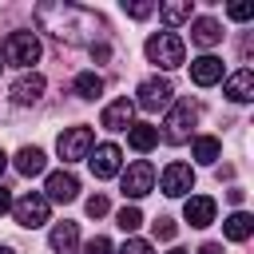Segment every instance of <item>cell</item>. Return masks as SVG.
<instances>
[{"label":"cell","instance_id":"1","mask_svg":"<svg viewBox=\"0 0 254 254\" xmlns=\"http://www.w3.org/2000/svg\"><path fill=\"white\" fill-rule=\"evenodd\" d=\"M36 20H40V28L44 32H52L56 40H64V44H83V40H91L95 32H103V20L95 16V12H87V8H79V4H40L36 8Z\"/></svg>","mask_w":254,"mask_h":254},{"label":"cell","instance_id":"2","mask_svg":"<svg viewBox=\"0 0 254 254\" xmlns=\"http://www.w3.org/2000/svg\"><path fill=\"white\" fill-rule=\"evenodd\" d=\"M194 123H198V103L194 99H175L167 119H163V139L167 143H187Z\"/></svg>","mask_w":254,"mask_h":254},{"label":"cell","instance_id":"3","mask_svg":"<svg viewBox=\"0 0 254 254\" xmlns=\"http://www.w3.org/2000/svg\"><path fill=\"white\" fill-rule=\"evenodd\" d=\"M147 60L159 64L163 71H171V67H183L187 48H183V40H179L175 32H155V36L147 40Z\"/></svg>","mask_w":254,"mask_h":254},{"label":"cell","instance_id":"4","mask_svg":"<svg viewBox=\"0 0 254 254\" xmlns=\"http://www.w3.org/2000/svg\"><path fill=\"white\" fill-rule=\"evenodd\" d=\"M12 214H16V222H20V226L36 230V226H44V222H48L52 202L44 198V190H28V194H20V198L12 202Z\"/></svg>","mask_w":254,"mask_h":254},{"label":"cell","instance_id":"5","mask_svg":"<svg viewBox=\"0 0 254 254\" xmlns=\"http://www.w3.org/2000/svg\"><path fill=\"white\" fill-rule=\"evenodd\" d=\"M139 99H131L135 107H143V111H163V107H171V95H175V87H171V79H163V75H151V79H143L139 83V91H135Z\"/></svg>","mask_w":254,"mask_h":254},{"label":"cell","instance_id":"6","mask_svg":"<svg viewBox=\"0 0 254 254\" xmlns=\"http://www.w3.org/2000/svg\"><path fill=\"white\" fill-rule=\"evenodd\" d=\"M4 60L16 64V67H32L40 60V36L36 32H12L8 44H4Z\"/></svg>","mask_w":254,"mask_h":254},{"label":"cell","instance_id":"7","mask_svg":"<svg viewBox=\"0 0 254 254\" xmlns=\"http://www.w3.org/2000/svg\"><path fill=\"white\" fill-rule=\"evenodd\" d=\"M91 147H95V131H91V127H67V131L60 135V143H56V151H60V159H64V163L87 159V155H91Z\"/></svg>","mask_w":254,"mask_h":254},{"label":"cell","instance_id":"8","mask_svg":"<svg viewBox=\"0 0 254 254\" xmlns=\"http://www.w3.org/2000/svg\"><path fill=\"white\" fill-rule=\"evenodd\" d=\"M155 190V167L147 159H135L127 171H123V194L127 198H143Z\"/></svg>","mask_w":254,"mask_h":254},{"label":"cell","instance_id":"9","mask_svg":"<svg viewBox=\"0 0 254 254\" xmlns=\"http://www.w3.org/2000/svg\"><path fill=\"white\" fill-rule=\"evenodd\" d=\"M159 187H163V194L183 198V194H190V190H194V171H190L187 163H167V167H163V175H159Z\"/></svg>","mask_w":254,"mask_h":254},{"label":"cell","instance_id":"10","mask_svg":"<svg viewBox=\"0 0 254 254\" xmlns=\"http://www.w3.org/2000/svg\"><path fill=\"white\" fill-rule=\"evenodd\" d=\"M87 163H91V175L95 179H115L119 167H123V151L115 143H99V147H91Z\"/></svg>","mask_w":254,"mask_h":254},{"label":"cell","instance_id":"11","mask_svg":"<svg viewBox=\"0 0 254 254\" xmlns=\"http://www.w3.org/2000/svg\"><path fill=\"white\" fill-rule=\"evenodd\" d=\"M79 194V179L71 171H52L48 183H44V198L48 202H71Z\"/></svg>","mask_w":254,"mask_h":254},{"label":"cell","instance_id":"12","mask_svg":"<svg viewBox=\"0 0 254 254\" xmlns=\"http://www.w3.org/2000/svg\"><path fill=\"white\" fill-rule=\"evenodd\" d=\"M40 95H44V75L40 71H28V75H20L12 83V103H20V107L40 103Z\"/></svg>","mask_w":254,"mask_h":254},{"label":"cell","instance_id":"13","mask_svg":"<svg viewBox=\"0 0 254 254\" xmlns=\"http://www.w3.org/2000/svg\"><path fill=\"white\" fill-rule=\"evenodd\" d=\"M131 115H135V103L123 95V99H111V103L103 107L99 123H103L107 131H127V127H131Z\"/></svg>","mask_w":254,"mask_h":254},{"label":"cell","instance_id":"14","mask_svg":"<svg viewBox=\"0 0 254 254\" xmlns=\"http://www.w3.org/2000/svg\"><path fill=\"white\" fill-rule=\"evenodd\" d=\"M190 79H194L198 87H214V83L222 79V60H218V56H198V60H190Z\"/></svg>","mask_w":254,"mask_h":254},{"label":"cell","instance_id":"15","mask_svg":"<svg viewBox=\"0 0 254 254\" xmlns=\"http://www.w3.org/2000/svg\"><path fill=\"white\" fill-rule=\"evenodd\" d=\"M183 218L190 226H210L214 222V198L210 194H190L187 206H183Z\"/></svg>","mask_w":254,"mask_h":254},{"label":"cell","instance_id":"16","mask_svg":"<svg viewBox=\"0 0 254 254\" xmlns=\"http://www.w3.org/2000/svg\"><path fill=\"white\" fill-rule=\"evenodd\" d=\"M75 242H79V226H75V222H67V218H64V222H56V226H52V234H48V246H52L56 254H71V250H75Z\"/></svg>","mask_w":254,"mask_h":254},{"label":"cell","instance_id":"17","mask_svg":"<svg viewBox=\"0 0 254 254\" xmlns=\"http://www.w3.org/2000/svg\"><path fill=\"white\" fill-rule=\"evenodd\" d=\"M190 40H194L198 48H214V44L222 40V24L210 20V16H198V20L190 24Z\"/></svg>","mask_w":254,"mask_h":254},{"label":"cell","instance_id":"18","mask_svg":"<svg viewBox=\"0 0 254 254\" xmlns=\"http://www.w3.org/2000/svg\"><path fill=\"white\" fill-rule=\"evenodd\" d=\"M226 95H230L234 103H246V99H254V71H250V67L234 71V75L226 79Z\"/></svg>","mask_w":254,"mask_h":254},{"label":"cell","instance_id":"19","mask_svg":"<svg viewBox=\"0 0 254 254\" xmlns=\"http://www.w3.org/2000/svg\"><path fill=\"white\" fill-rule=\"evenodd\" d=\"M127 143H131L139 155H147V151L159 143V127H151V123H131V127H127Z\"/></svg>","mask_w":254,"mask_h":254},{"label":"cell","instance_id":"20","mask_svg":"<svg viewBox=\"0 0 254 254\" xmlns=\"http://www.w3.org/2000/svg\"><path fill=\"white\" fill-rule=\"evenodd\" d=\"M44 167H48V159H44L40 147H20V151H16V171H20V175L32 179V175H44Z\"/></svg>","mask_w":254,"mask_h":254},{"label":"cell","instance_id":"21","mask_svg":"<svg viewBox=\"0 0 254 254\" xmlns=\"http://www.w3.org/2000/svg\"><path fill=\"white\" fill-rule=\"evenodd\" d=\"M222 230H226V238H230V242H246V238L254 234V218H250L246 210H234V214L222 222Z\"/></svg>","mask_w":254,"mask_h":254},{"label":"cell","instance_id":"22","mask_svg":"<svg viewBox=\"0 0 254 254\" xmlns=\"http://www.w3.org/2000/svg\"><path fill=\"white\" fill-rule=\"evenodd\" d=\"M190 151H194V159H198V163H206V167H210V163H218V155H222V143H218L214 135H198V139L190 143Z\"/></svg>","mask_w":254,"mask_h":254},{"label":"cell","instance_id":"23","mask_svg":"<svg viewBox=\"0 0 254 254\" xmlns=\"http://www.w3.org/2000/svg\"><path fill=\"white\" fill-rule=\"evenodd\" d=\"M99 91H103V79H99L95 71H79V75H75V95H79V99H95Z\"/></svg>","mask_w":254,"mask_h":254},{"label":"cell","instance_id":"24","mask_svg":"<svg viewBox=\"0 0 254 254\" xmlns=\"http://www.w3.org/2000/svg\"><path fill=\"white\" fill-rule=\"evenodd\" d=\"M159 16H163V24H183V20H190V0H175V4H163L159 8Z\"/></svg>","mask_w":254,"mask_h":254},{"label":"cell","instance_id":"25","mask_svg":"<svg viewBox=\"0 0 254 254\" xmlns=\"http://www.w3.org/2000/svg\"><path fill=\"white\" fill-rule=\"evenodd\" d=\"M115 222H119V230H127V234H131V230H139V226H143V210H139V206H123V210L115 214Z\"/></svg>","mask_w":254,"mask_h":254},{"label":"cell","instance_id":"26","mask_svg":"<svg viewBox=\"0 0 254 254\" xmlns=\"http://www.w3.org/2000/svg\"><path fill=\"white\" fill-rule=\"evenodd\" d=\"M83 254H115V246H111V238H103V234H95L87 246H83Z\"/></svg>","mask_w":254,"mask_h":254},{"label":"cell","instance_id":"27","mask_svg":"<svg viewBox=\"0 0 254 254\" xmlns=\"http://www.w3.org/2000/svg\"><path fill=\"white\" fill-rule=\"evenodd\" d=\"M123 12H127V16H135V20H147V16L155 12V4H147V0H135V4H123Z\"/></svg>","mask_w":254,"mask_h":254},{"label":"cell","instance_id":"28","mask_svg":"<svg viewBox=\"0 0 254 254\" xmlns=\"http://www.w3.org/2000/svg\"><path fill=\"white\" fill-rule=\"evenodd\" d=\"M115 254H151V242H143V238H127Z\"/></svg>","mask_w":254,"mask_h":254},{"label":"cell","instance_id":"29","mask_svg":"<svg viewBox=\"0 0 254 254\" xmlns=\"http://www.w3.org/2000/svg\"><path fill=\"white\" fill-rule=\"evenodd\" d=\"M87 214H91V218H103V214H107V198H103V194H91V198H87Z\"/></svg>","mask_w":254,"mask_h":254},{"label":"cell","instance_id":"30","mask_svg":"<svg viewBox=\"0 0 254 254\" xmlns=\"http://www.w3.org/2000/svg\"><path fill=\"white\" fill-rule=\"evenodd\" d=\"M175 230H179V226H175L171 218H159V222H155V238H163V242H171V238H175Z\"/></svg>","mask_w":254,"mask_h":254},{"label":"cell","instance_id":"31","mask_svg":"<svg viewBox=\"0 0 254 254\" xmlns=\"http://www.w3.org/2000/svg\"><path fill=\"white\" fill-rule=\"evenodd\" d=\"M226 16H230V20H250V16H254V4H230Z\"/></svg>","mask_w":254,"mask_h":254},{"label":"cell","instance_id":"32","mask_svg":"<svg viewBox=\"0 0 254 254\" xmlns=\"http://www.w3.org/2000/svg\"><path fill=\"white\" fill-rule=\"evenodd\" d=\"M8 210H12V194L0 187V214H8Z\"/></svg>","mask_w":254,"mask_h":254},{"label":"cell","instance_id":"33","mask_svg":"<svg viewBox=\"0 0 254 254\" xmlns=\"http://www.w3.org/2000/svg\"><path fill=\"white\" fill-rule=\"evenodd\" d=\"M198 254H222V246H218V242H202V246H198Z\"/></svg>","mask_w":254,"mask_h":254},{"label":"cell","instance_id":"34","mask_svg":"<svg viewBox=\"0 0 254 254\" xmlns=\"http://www.w3.org/2000/svg\"><path fill=\"white\" fill-rule=\"evenodd\" d=\"M4 167H8V155H4V151H0V175H4Z\"/></svg>","mask_w":254,"mask_h":254},{"label":"cell","instance_id":"35","mask_svg":"<svg viewBox=\"0 0 254 254\" xmlns=\"http://www.w3.org/2000/svg\"><path fill=\"white\" fill-rule=\"evenodd\" d=\"M0 254H12V246H0Z\"/></svg>","mask_w":254,"mask_h":254},{"label":"cell","instance_id":"36","mask_svg":"<svg viewBox=\"0 0 254 254\" xmlns=\"http://www.w3.org/2000/svg\"><path fill=\"white\" fill-rule=\"evenodd\" d=\"M171 254H187V250H171Z\"/></svg>","mask_w":254,"mask_h":254},{"label":"cell","instance_id":"37","mask_svg":"<svg viewBox=\"0 0 254 254\" xmlns=\"http://www.w3.org/2000/svg\"><path fill=\"white\" fill-rule=\"evenodd\" d=\"M0 67H4V64H0Z\"/></svg>","mask_w":254,"mask_h":254}]
</instances>
